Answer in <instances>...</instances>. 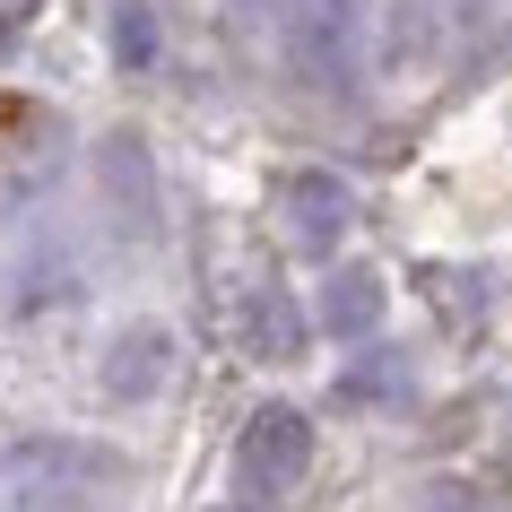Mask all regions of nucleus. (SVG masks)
I'll list each match as a JSON object with an SVG mask.
<instances>
[{"mask_svg":"<svg viewBox=\"0 0 512 512\" xmlns=\"http://www.w3.org/2000/svg\"><path fill=\"white\" fill-rule=\"evenodd\" d=\"M382 304H391V287H382L374 270H330L322 278V330L330 339H374Z\"/></svg>","mask_w":512,"mask_h":512,"instance_id":"nucleus-6","label":"nucleus"},{"mask_svg":"<svg viewBox=\"0 0 512 512\" xmlns=\"http://www.w3.org/2000/svg\"><path fill=\"white\" fill-rule=\"evenodd\" d=\"M96 183H105V209L122 235H157V165H148V139L113 131L96 148Z\"/></svg>","mask_w":512,"mask_h":512,"instance_id":"nucleus-4","label":"nucleus"},{"mask_svg":"<svg viewBox=\"0 0 512 512\" xmlns=\"http://www.w3.org/2000/svg\"><path fill=\"white\" fill-rule=\"evenodd\" d=\"M113 53H122V70H157V9L148 0L113 9Z\"/></svg>","mask_w":512,"mask_h":512,"instance_id":"nucleus-9","label":"nucleus"},{"mask_svg":"<svg viewBox=\"0 0 512 512\" xmlns=\"http://www.w3.org/2000/svg\"><path fill=\"white\" fill-rule=\"evenodd\" d=\"M217 512H252V504H217Z\"/></svg>","mask_w":512,"mask_h":512,"instance_id":"nucleus-12","label":"nucleus"},{"mask_svg":"<svg viewBox=\"0 0 512 512\" xmlns=\"http://www.w3.org/2000/svg\"><path fill=\"white\" fill-rule=\"evenodd\" d=\"M339 400H348V408L408 400V356H400V348H365V356L348 365V374H339Z\"/></svg>","mask_w":512,"mask_h":512,"instance_id":"nucleus-8","label":"nucleus"},{"mask_svg":"<svg viewBox=\"0 0 512 512\" xmlns=\"http://www.w3.org/2000/svg\"><path fill=\"white\" fill-rule=\"evenodd\" d=\"M417 512H486V495H478V486H452V478H434L426 495H417Z\"/></svg>","mask_w":512,"mask_h":512,"instance_id":"nucleus-10","label":"nucleus"},{"mask_svg":"<svg viewBox=\"0 0 512 512\" xmlns=\"http://www.w3.org/2000/svg\"><path fill=\"white\" fill-rule=\"evenodd\" d=\"M356 18H365V0H287L278 53L313 96H348L356 87Z\"/></svg>","mask_w":512,"mask_h":512,"instance_id":"nucleus-1","label":"nucleus"},{"mask_svg":"<svg viewBox=\"0 0 512 512\" xmlns=\"http://www.w3.org/2000/svg\"><path fill=\"white\" fill-rule=\"evenodd\" d=\"M165 348H174V339H165L157 322L122 330V339H113V356H105V391H113V400H148V391L165 382Z\"/></svg>","mask_w":512,"mask_h":512,"instance_id":"nucleus-7","label":"nucleus"},{"mask_svg":"<svg viewBox=\"0 0 512 512\" xmlns=\"http://www.w3.org/2000/svg\"><path fill=\"white\" fill-rule=\"evenodd\" d=\"M243 348L261 356V365H296L304 356V313L287 287H252L243 296Z\"/></svg>","mask_w":512,"mask_h":512,"instance_id":"nucleus-5","label":"nucleus"},{"mask_svg":"<svg viewBox=\"0 0 512 512\" xmlns=\"http://www.w3.org/2000/svg\"><path fill=\"white\" fill-rule=\"evenodd\" d=\"M304 469H313V417L287 408V400L252 408L243 417V443H235L243 495H287V486H304Z\"/></svg>","mask_w":512,"mask_h":512,"instance_id":"nucleus-2","label":"nucleus"},{"mask_svg":"<svg viewBox=\"0 0 512 512\" xmlns=\"http://www.w3.org/2000/svg\"><path fill=\"white\" fill-rule=\"evenodd\" d=\"M235 9H243V18H261V9H270V0H235Z\"/></svg>","mask_w":512,"mask_h":512,"instance_id":"nucleus-11","label":"nucleus"},{"mask_svg":"<svg viewBox=\"0 0 512 512\" xmlns=\"http://www.w3.org/2000/svg\"><path fill=\"white\" fill-rule=\"evenodd\" d=\"M278 217H287L296 252H339V235L356 226V191L339 174H322V165H304V174L278 183Z\"/></svg>","mask_w":512,"mask_h":512,"instance_id":"nucleus-3","label":"nucleus"}]
</instances>
